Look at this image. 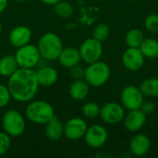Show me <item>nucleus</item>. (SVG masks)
<instances>
[{
  "mask_svg": "<svg viewBox=\"0 0 158 158\" xmlns=\"http://www.w3.org/2000/svg\"><path fill=\"white\" fill-rule=\"evenodd\" d=\"M109 35H110V28L106 23H99L93 30V38L96 39L101 43L107 40Z\"/></svg>",
  "mask_w": 158,
  "mask_h": 158,
  "instance_id": "26",
  "label": "nucleus"
},
{
  "mask_svg": "<svg viewBox=\"0 0 158 158\" xmlns=\"http://www.w3.org/2000/svg\"><path fill=\"white\" fill-rule=\"evenodd\" d=\"M1 32H2V23L0 22V34H1Z\"/></svg>",
  "mask_w": 158,
  "mask_h": 158,
  "instance_id": "35",
  "label": "nucleus"
},
{
  "mask_svg": "<svg viewBox=\"0 0 158 158\" xmlns=\"http://www.w3.org/2000/svg\"><path fill=\"white\" fill-rule=\"evenodd\" d=\"M125 116V108L121 104L116 102H108L101 106L99 117L101 119L110 125L118 124L123 120Z\"/></svg>",
  "mask_w": 158,
  "mask_h": 158,
  "instance_id": "10",
  "label": "nucleus"
},
{
  "mask_svg": "<svg viewBox=\"0 0 158 158\" xmlns=\"http://www.w3.org/2000/svg\"><path fill=\"white\" fill-rule=\"evenodd\" d=\"M54 9H55L56 14L62 19L69 18L73 14V11H74L73 6L69 2L64 1V0H61L57 2L56 5H54Z\"/></svg>",
  "mask_w": 158,
  "mask_h": 158,
  "instance_id": "24",
  "label": "nucleus"
},
{
  "mask_svg": "<svg viewBox=\"0 0 158 158\" xmlns=\"http://www.w3.org/2000/svg\"><path fill=\"white\" fill-rule=\"evenodd\" d=\"M146 115L141 109L129 110V113L124 116V127L130 132H137L143 129L146 122Z\"/></svg>",
  "mask_w": 158,
  "mask_h": 158,
  "instance_id": "13",
  "label": "nucleus"
},
{
  "mask_svg": "<svg viewBox=\"0 0 158 158\" xmlns=\"http://www.w3.org/2000/svg\"><path fill=\"white\" fill-rule=\"evenodd\" d=\"M88 125L81 118H72L64 124V136L70 141H77L84 137Z\"/></svg>",
  "mask_w": 158,
  "mask_h": 158,
  "instance_id": "11",
  "label": "nucleus"
},
{
  "mask_svg": "<svg viewBox=\"0 0 158 158\" xmlns=\"http://www.w3.org/2000/svg\"><path fill=\"white\" fill-rule=\"evenodd\" d=\"M90 91V85L84 79L74 80V81L69 86V95L75 101L84 100Z\"/></svg>",
  "mask_w": 158,
  "mask_h": 158,
  "instance_id": "19",
  "label": "nucleus"
},
{
  "mask_svg": "<svg viewBox=\"0 0 158 158\" xmlns=\"http://www.w3.org/2000/svg\"><path fill=\"white\" fill-rule=\"evenodd\" d=\"M2 127L10 137H19L25 131L26 122L19 111L9 109L2 117Z\"/></svg>",
  "mask_w": 158,
  "mask_h": 158,
  "instance_id": "5",
  "label": "nucleus"
},
{
  "mask_svg": "<svg viewBox=\"0 0 158 158\" xmlns=\"http://www.w3.org/2000/svg\"><path fill=\"white\" fill-rule=\"evenodd\" d=\"M84 73H85V69L80 64H77L69 68V75L73 80L84 79Z\"/></svg>",
  "mask_w": 158,
  "mask_h": 158,
  "instance_id": "30",
  "label": "nucleus"
},
{
  "mask_svg": "<svg viewBox=\"0 0 158 158\" xmlns=\"http://www.w3.org/2000/svg\"><path fill=\"white\" fill-rule=\"evenodd\" d=\"M44 4H45V5H48V6H54V5H56L57 2H59V1H61V0H41Z\"/></svg>",
  "mask_w": 158,
  "mask_h": 158,
  "instance_id": "33",
  "label": "nucleus"
},
{
  "mask_svg": "<svg viewBox=\"0 0 158 158\" xmlns=\"http://www.w3.org/2000/svg\"><path fill=\"white\" fill-rule=\"evenodd\" d=\"M131 1H135V0H131Z\"/></svg>",
  "mask_w": 158,
  "mask_h": 158,
  "instance_id": "36",
  "label": "nucleus"
},
{
  "mask_svg": "<svg viewBox=\"0 0 158 158\" xmlns=\"http://www.w3.org/2000/svg\"><path fill=\"white\" fill-rule=\"evenodd\" d=\"M145 57L139 47H128L122 55V64L130 71H138L144 65Z\"/></svg>",
  "mask_w": 158,
  "mask_h": 158,
  "instance_id": "12",
  "label": "nucleus"
},
{
  "mask_svg": "<svg viewBox=\"0 0 158 158\" xmlns=\"http://www.w3.org/2000/svg\"><path fill=\"white\" fill-rule=\"evenodd\" d=\"M139 48L145 58L158 57V41L155 38H144Z\"/></svg>",
  "mask_w": 158,
  "mask_h": 158,
  "instance_id": "21",
  "label": "nucleus"
},
{
  "mask_svg": "<svg viewBox=\"0 0 158 158\" xmlns=\"http://www.w3.org/2000/svg\"><path fill=\"white\" fill-rule=\"evenodd\" d=\"M11 146L10 136L5 131H0V156L6 154Z\"/></svg>",
  "mask_w": 158,
  "mask_h": 158,
  "instance_id": "28",
  "label": "nucleus"
},
{
  "mask_svg": "<svg viewBox=\"0 0 158 158\" xmlns=\"http://www.w3.org/2000/svg\"><path fill=\"white\" fill-rule=\"evenodd\" d=\"M7 88L12 99L19 103L31 101L37 94L39 83L36 77V70L33 69L19 68L8 77Z\"/></svg>",
  "mask_w": 158,
  "mask_h": 158,
  "instance_id": "1",
  "label": "nucleus"
},
{
  "mask_svg": "<svg viewBox=\"0 0 158 158\" xmlns=\"http://www.w3.org/2000/svg\"><path fill=\"white\" fill-rule=\"evenodd\" d=\"M37 48L42 58L52 61L58 58L64 47L60 37L57 34L49 31L40 37Z\"/></svg>",
  "mask_w": 158,
  "mask_h": 158,
  "instance_id": "3",
  "label": "nucleus"
},
{
  "mask_svg": "<svg viewBox=\"0 0 158 158\" xmlns=\"http://www.w3.org/2000/svg\"><path fill=\"white\" fill-rule=\"evenodd\" d=\"M143 39V32L139 29H131L125 35V43L128 47H140Z\"/></svg>",
  "mask_w": 158,
  "mask_h": 158,
  "instance_id": "23",
  "label": "nucleus"
},
{
  "mask_svg": "<svg viewBox=\"0 0 158 158\" xmlns=\"http://www.w3.org/2000/svg\"><path fill=\"white\" fill-rule=\"evenodd\" d=\"M100 106L94 102H87L83 105L81 112L85 118L94 119L100 115Z\"/></svg>",
  "mask_w": 158,
  "mask_h": 158,
  "instance_id": "25",
  "label": "nucleus"
},
{
  "mask_svg": "<svg viewBox=\"0 0 158 158\" xmlns=\"http://www.w3.org/2000/svg\"><path fill=\"white\" fill-rule=\"evenodd\" d=\"M31 40V31L29 27L24 25H19L13 28L8 35V41L10 44L16 48L30 44Z\"/></svg>",
  "mask_w": 158,
  "mask_h": 158,
  "instance_id": "15",
  "label": "nucleus"
},
{
  "mask_svg": "<svg viewBox=\"0 0 158 158\" xmlns=\"http://www.w3.org/2000/svg\"><path fill=\"white\" fill-rule=\"evenodd\" d=\"M17 2H19V3H23V2H26V1H28V0H16Z\"/></svg>",
  "mask_w": 158,
  "mask_h": 158,
  "instance_id": "34",
  "label": "nucleus"
},
{
  "mask_svg": "<svg viewBox=\"0 0 158 158\" xmlns=\"http://www.w3.org/2000/svg\"><path fill=\"white\" fill-rule=\"evenodd\" d=\"M79 51L81 60L87 64H90L101 59L103 55V45L101 42L91 37L82 42Z\"/></svg>",
  "mask_w": 158,
  "mask_h": 158,
  "instance_id": "7",
  "label": "nucleus"
},
{
  "mask_svg": "<svg viewBox=\"0 0 158 158\" xmlns=\"http://www.w3.org/2000/svg\"><path fill=\"white\" fill-rule=\"evenodd\" d=\"M111 70L109 66L101 60L88 64L85 69L84 80L92 87H101L105 85L110 78Z\"/></svg>",
  "mask_w": 158,
  "mask_h": 158,
  "instance_id": "4",
  "label": "nucleus"
},
{
  "mask_svg": "<svg viewBox=\"0 0 158 158\" xmlns=\"http://www.w3.org/2000/svg\"><path fill=\"white\" fill-rule=\"evenodd\" d=\"M14 56L19 68L22 69H34L42 58L37 46L31 44L19 47Z\"/></svg>",
  "mask_w": 158,
  "mask_h": 158,
  "instance_id": "6",
  "label": "nucleus"
},
{
  "mask_svg": "<svg viewBox=\"0 0 158 158\" xmlns=\"http://www.w3.org/2000/svg\"><path fill=\"white\" fill-rule=\"evenodd\" d=\"M140 109L146 116H150V115H152L155 112V110H156V105L152 101H143V103L142 104Z\"/></svg>",
  "mask_w": 158,
  "mask_h": 158,
  "instance_id": "31",
  "label": "nucleus"
},
{
  "mask_svg": "<svg viewBox=\"0 0 158 158\" xmlns=\"http://www.w3.org/2000/svg\"><path fill=\"white\" fill-rule=\"evenodd\" d=\"M143 101L144 95L141 92L140 88L134 85H128L122 89L120 94V102L125 109H140Z\"/></svg>",
  "mask_w": 158,
  "mask_h": 158,
  "instance_id": "8",
  "label": "nucleus"
},
{
  "mask_svg": "<svg viewBox=\"0 0 158 158\" xmlns=\"http://www.w3.org/2000/svg\"><path fill=\"white\" fill-rule=\"evenodd\" d=\"M8 0H0V14H2L7 7Z\"/></svg>",
  "mask_w": 158,
  "mask_h": 158,
  "instance_id": "32",
  "label": "nucleus"
},
{
  "mask_svg": "<svg viewBox=\"0 0 158 158\" xmlns=\"http://www.w3.org/2000/svg\"><path fill=\"white\" fill-rule=\"evenodd\" d=\"M25 115L34 124L45 125L55 117V110L52 105L44 100H31L26 106Z\"/></svg>",
  "mask_w": 158,
  "mask_h": 158,
  "instance_id": "2",
  "label": "nucleus"
},
{
  "mask_svg": "<svg viewBox=\"0 0 158 158\" xmlns=\"http://www.w3.org/2000/svg\"><path fill=\"white\" fill-rule=\"evenodd\" d=\"M36 77L40 86L50 87L57 81L58 72L53 67L44 66L36 70Z\"/></svg>",
  "mask_w": 158,
  "mask_h": 158,
  "instance_id": "16",
  "label": "nucleus"
},
{
  "mask_svg": "<svg viewBox=\"0 0 158 158\" xmlns=\"http://www.w3.org/2000/svg\"><path fill=\"white\" fill-rule=\"evenodd\" d=\"M19 65L13 55H6L0 58V75L2 77H10L17 69Z\"/></svg>",
  "mask_w": 158,
  "mask_h": 158,
  "instance_id": "20",
  "label": "nucleus"
},
{
  "mask_svg": "<svg viewBox=\"0 0 158 158\" xmlns=\"http://www.w3.org/2000/svg\"><path fill=\"white\" fill-rule=\"evenodd\" d=\"M12 99L10 92L6 85L0 83V108L6 107Z\"/></svg>",
  "mask_w": 158,
  "mask_h": 158,
  "instance_id": "29",
  "label": "nucleus"
},
{
  "mask_svg": "<svg viewBox=\"0 0 158 158\" xmlns=\"http://www.w3.org/2000/svg\"><path fill=\"white\" fill-rule=\"evenodd\" d=\"M57 60L59 61V64L62 67L69 69L77 64H80L81 57L79 49L69 46L63 48Z\"/></svg>",
  "mask_w": 158,
  "mask_h": 158,
  "instance_id": "17",
  "label": "nucleus"
},
{
  "mask_svg": "<svg viewBox=\"0 0 158 158\" xmlns=\"http://www.w3.org/2000/svg\"><path fill=\"white\" fill-rule=\"evenodd\" d=\"M45 136L50 141H58L64 136V124L55 116L45 124Z\"/></svg>",
  "mask_w": 158,
  "mask_h": 158,
  "instance_id": "18",
  "label": "nucleus"
},
{
  "mask_svg": "<svg viewBox=\"0 0 158 158\" xmlns=\"http://www.w3.org/2000/svg\"><path fill=\"white\" fill-rule=\"evenodd\" d=\"M83 138L85 140V143L90 148L99 149L107 142L108 132L104 126L100 124H94L87 128Z\"/></svg>",
  "mask_w": 158,
  "mask_h": 158,
  "instance_id": "9",
  "label": "nucleus"
},
{
  "mask_svg": "<svg viewBox=\"0 0 158 158\" xmlns=\"http://www.w3.org/2000/svg\"><path fill=\"white\" fill-rule=\"evenodd\" d=\"M144 27L150 32H158V14L153 13L148 15L144 19Z\"/></svg>",
  "mask_w": 158,
  "mask_h": 158,
  "instance_id": "27",
  "label": "nucleus"
},
{
  "mask_svg": "<svg viewBox=\"0 0 158 158\" xmlns=\"http://www.w3.org/2000/svg\"><path fill=\"white\" fill-rule=\"evenodd\" d=\"M139 88L146 97H158V78H149L144 80Z\"/></svg>",
  "mask_w": 158,
  "mask_h": 158,
  "instance_id": "22",
  "label": "nucleus"
},
{
  "mask_svg": "<svg viewBox=\"0 0 158 158\" xmlns=\"http://www.w3.org/2000/svg\"><path fill=\"white\" fill-rule=\"evenodd\" d=\"M151 149L150 138L143 133L134 135L130 142V152L133 156L142 157L149 153Z\"/></svg>",
  "mask_w": 158,
  "mask_h": 158,
  "instance_id": "14",
  "label": "nucleus"
}]
</instances>
